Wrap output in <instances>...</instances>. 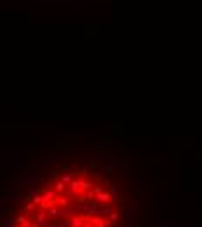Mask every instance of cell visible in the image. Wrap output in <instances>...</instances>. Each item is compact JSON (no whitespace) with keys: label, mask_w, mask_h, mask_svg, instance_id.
<instances>
[{"label":"cell","mask_w":202,"mask_h":227,"mask_svg":"<svg viewBox=\"0 0 202 227\" xmlns=\"http://www.w3.org/2000/svg\"><path fill=\"white\" fill-rule=\"evenodd\" d=\"M72 197H70L68 194H59L58 199H56V206H59V208H63V210H66V208H70V205H72Z\"/></svg>","instance_id":"6da1fadb"},{"label":"cell","mask_w":202,"mask_h":227,"mask_svg":"<svg viewBox=\"0 0 202 227\" xmlns=\"http://www.w3.org/2000/svg\"><path fill=\"white\" fill-rule=\"evenodd\" d=\"M85 220L87 218H84V217H79V215H73L68 218V227H84Z\"/></svg>","instance_id":"7a4b0ae2"},{"label":"cell","mask_w":202,"mask_h":227,"mask_svg":"<svg viewBox=\"0 0 202 227\" xmlns=\"http://www.w3.org/2000/svg\"><path fill=\"white\" fill-rule=\"evenodd\" d=\"M92 224H94V227H110V222L105 220V217H99V215H94L89 218Z\"/></svg>","instance_id":"3957f363"},{"label":"cell","mask_w":202,"mask_h":227,"mask_svg":"<svg viewBox=\"0 0 202 227\" xmlns=\"http://www.w3.org/2000/svg\"><path fill=\"white\" fill-rule=\"evenodd\" d=\"M35 208H38V206L35 205L33 201H28L26 205H25V211H26V213H30V215H32V213H35Z\"/></svg>","instance_id":"277c9868"},{"label":"cell","mask_w":202,"mask_h":227,"mask_svg":"<svg viewBox=\"0 0 202 227\" xmlns=\"http://www.w3.org/2000/svg\"><path fill=\"white\" fill-rule=\"evenodd\" d=\"M110 194L113 197V203H117L118 201V190H117V185L115 184H110Z\"/></svg>","instance_id":"5b68a950"},{"label":"cell","mask_w":202,"mask_h":227,"mask_svg":"<svg viewBox=\"0 0 202 227\" xmlns=\"http://www.w3.org/2000/svg\"><path fill=\"white\" fill-rule=\"evenodd\" d=\"M108 218H110V227H115V225H117V220H118V211L113 210V213L108 217Z\"/></svg>","instance_id":"8992f818"},{"label":"cell","mask_w":202,"mask_h":227,"mask_svg":"<svg viewBox=\"0 0 202 227\" xmlns=\"http://www.w3.org/2000/svg\"><path fill=\"white\" fill-rule=\"evenodd\" d=\"M32 201L38 206V208H40V206H42V203H44V196H42V194H35V196L32 197Z\"/></svg>","instance_id":"52a82bcc"},{"label":"cell","mask_w":202,"mask_h":227,"mask_svg":"<svg viewBox=\"0 0 202 227\" xmlns=\"http://www.w3.org/2000/svg\"><path fill=\"white\" fill-rule=\"evenodd\" d=\"M84 227H94V224H92V222L87 218V220H85V224H84Z\"/></svg>","instance_id":"ba28073f"}]
</instances>
